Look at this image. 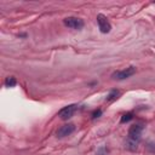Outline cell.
Here are the masks:
<instances>
[{"instance_id": "30bf717a", "label": "cell", "mask_w": 155, "mask_h": 155, "mask_svg": "<svg viewBox=\"0 0 155 155\" xmlns=\"http://www.w3.org/2000/svg\"><path fill=\"white\" fill-rule=\"evenodd\" d=\"M147 149H148V151H149V153L155 154V143H148Z\"/></svg>"}, {"instance_id": "3957f363", "label": "cell", "mask_w": 155, "mask_h": 155, "mask_svg": "<svg viewBox=\"0 0 155 155\" xmlns=\"http://www.w3.org/2000/svg\"><path fill=\"white\" fill-rule=\"evenodd\" d=\"M97 23H98V28H99L101 33L107 34V33H109V31H110L111 25H110V23H109L108 18H107L104 15L99 13V15L97 16Z\"/></svg>"}, {"instance_id": "52a82bcc", "label": "cell", "mask_w": 155, "mask_h": 155, "mask_svg": "<svg viewBox=\"0 0 155 155\" xmlns=\"http://www.w3.org/2000/svg\"><path fill=\"white\" fill-rule=\"evenodd\" d=\"M16 84H17V81H16L15 76H7L5 79V86L6 87H13V86H16Z\"/></svg>"}, {"instance_id": "ba28073f", "label": "cell", "mask_w": 155, "mask_h": 155, "mask_svg": "<svg viewBox=\"0 0 155 155\" xmlns=\"http://www.w3.org/2000/svg\"><path fill=\"white\" fill-rule=\"evenodd\" d=\"M119 94H120V92H119L117 90H111V91L109 92V94L107 96V98H105V101H108V102H111V101H114V99H116Z\"/></svg>"}, {"instance_id": "277c9868", "label": "cell", "mask_w": 155, "mask_h": 155, "mask_svg": "<svg viewBox=\"0 0 155 155\" xmlns=\"http://www.w3.org/2000/svg\"><path fill=\"white\" fill-rule=\"evenodd\" d=\"M76 109H78V105L76 104H69V105H67V107H64L63 109L59 110L58 116L62 120H68V119H70L74 115V113L76 111Z\"/></svg>"}, {"instance_id": "6da1fadb", "label": "cell", "mask_w": 155, "mask_h": 155, "mask_svg": "<svg viewBox=\"0 0 155 155\" xmlns=\"http://www.w3.org/2000/svg\"><path fill=\"white\" fill-rule=\"evenodd\" d=\"M143 131V125L140 124H134L130 127L128 134H127V140H126V148L131 151H134L138 148L139 140H140V134Z\"/></svg>"}, {"instance_id": "8992f818", "label": "cell", "mask_w": 155, "mask_h": 155, "mask_svg": "<svg viewBox=\"0 0 155 155\" xmlns=\"http://www.w3.org/2000/svg\"><path fill=\"white\" fill-rule=\"evenodd\" d=\"M74 131H75V126H74V124H65V125L61 126V127L57 130L56 134H57L58 138H63V137H67V136L71 134Z\"/></svg>"}, {"instance_id": "7a4b0ae2", "label": "cell", "mask_w": 155, "mask_h": 155, "mask_svg": "<svg viewBox=\"0 0 155 155\" xmlns=\"http://www.w3.org/2000/svg\"><path fill=\"white\" fill-rule=\"evenodd\" d=\"M63 23L68 28L76 29V30H80L84 27V21L80 19V18H78V17H67V18L63 19Z\"/></svg>"}, {"instance_id": "5b68a950", "label": "cell", "mask_w": 155, "mask_h": 155, "mask_svg": "<svg viewBox=\"0 0 155 155\" xmlns=\"http://www.w3.org/2000/svg\"><path fill=\"white\" fill-rule=\"evenodd\" d=\"M136 73V67H128L126 69H122V70H119V71H115L113 74V78L114 79H117V80H124V79H127L130 76H132L133 74Z\"/></svg>"}, {"instance_id": "9c48e42d", "label": "cell", "mask_w": 155, "mask_h": 155, "mask_svg": "<svg viewBox=\"0 0 155 155\" xmlns=\"http://www.w3.org/2000/svg\"><path fill=\"white\" fill-rule=\"evenodd\" d=\"M132 117H133V114H132V113H127V114H124V115L121 116V120H120V122H121V124L128 122L130 120H132Z\"/></svg>"}, {"instance_id": "8fae6325", "label": "cell", "mask_w": 155, "mask_h": 155, "mask_svg": "<svg viewBox=\"0 0 155 155\" xmlns=\"http://www.w3.org/2000/svg\"><path fill=\"white\" fill-rule=\"evenodd\" d=\"M101 115H102V110H101V109H97V110H94V111H93V114H92V119L99 117Z\"/></svg>"}]
</instances>
